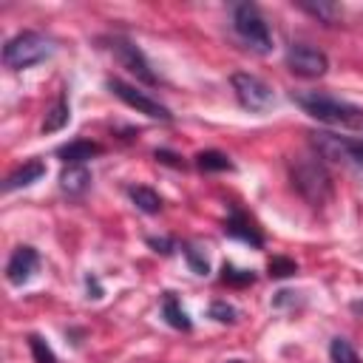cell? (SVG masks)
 Segmentation results:
<instances>
[{
	"instance_id": "6da1fadb",
	"label": "cell",
	"mask_w": 363,
	"mask_h": 363,
	"mask_svg": "<svg viewBox=\"0 0 363 363\" xmlns=\"http://www.w3.org/2000/svg\"><path fill=\"white\" fill-rule=\"evenodd\" d=\"M292 102L312 119L323 122V125H335V128H363V108L329 96V94H318V91H295Z\"/></svg>"
},
{
	"instance_id": "7a4b0ae2",
	"label": "cell",
	"mask_w": 363,
	"mask_h": 363,
	"mask_svg": "<svg viewBox=\"0 0 363 363\" xmlns=\"http://www.w3.org/2000/svg\"><path fill=\"white\" fill-rule=\"evenodd\" d=\"M289 176H292V187L312 204V207H323L332 199V176L326 170V164L318 156H303L295 159L289 164Z\"/></svg>"
},
{
	"instance_id": "3957f363",
	"label": "cell",
	"mask_w": 363,
	"mask_h": 363,
	"mask_svg": "<svg viewBox=\"0 0 363 363\" xmlns=\"http://www.w3.org/2000/svg\"><path fill=\"white\" fill-rule=\"evenodd\" d=\"M51 51H54V43L45 34H40V31H23V34H17V37H11L6 43L3 62L9 68L20 71V68H31V65L43 62L45 57H51Z\"/></svg>"
},
{
	"instance_id": "277c9868",
	"label": "cell",
	"mask_w": 363,
	"mask_h": 363,
	"mask_svg": "<svg viewBox=\"0 0 363 363\" xmlns=\"http://www.w3.org/2000/svg\"><path fill=\"white\" fill-rule=\"evenodd\" d=\"M233 28L235 34L258 54H267L272 48V34H269V26L267 20L261 17V11L252 6V3H238L233 9Z\"/></svg>"
},
{
	"instance_id": "5b68a950",
	"label": "cell",
	"mask_w": 363,
	"mask_h": 363,
	"mask_svg": "<svg viewBox=\"0 0 363 363\" xmlns=\"http://www.w3.org/2000/svg\"><path fill=\"white\" fill-rule=\"evenodd\" d=\"M230 82H233V91H235V99L241 102V108H247V111H252V113H261V111H269V108L275 105L272 88H269L261 77L238 71V74H233Z\"/></svg>"
},
{
	"instance_id": "8992f818",
	"label": "cell",
	"mask_w": 363,
	"mask_h": 363,
	"mask_svg": "<svg viewBox=\"0 0 363 363\" xmlns=\"http://www.w3.org/2000/svg\"><path fill=\"white\" fill-rule=\"evenodd\" d=\"M286 60V68L298 77H306V79H315V77H323L329 71V57L315 48V45H306V43H292L284 54Z\"/></svg>"
},
{
	"instance_id": "52a82bcc",
	"label": "cell",
	"mask_w": 363,
	"mask_h": 363,
	"mask_svg": "<svg viewBox=\"0 0 363 363\" xmlns=\"http://www.w3.org/2000/svg\"><path fill=\"white\" fill-rule=\"evenodd\" d=\"M108 88H111L125 105L136 108L139 113H145V116H150V119H159V122H173L170 108H164L159 99L147 96L145 91H139V88H133V85H128V82H122V79H116V77L108 79Z\"/></svg>"
},
{
	"instance_id": "ba28073f",
	"label": "cell",
	"mask_w": 363,
	"mask_h": 363,
	"mask_svg": "<svg viewBox=\"0 0 363 363\" xmlns=\"http://www.w3.org/2000/svg\"><path fill=\"white\" fill-rule=\"evenodd\" d=\"M111 51L116 54V60H119L139 82L156 85V74H153L147 57L142 54V48H139L136 43H130V40H125V37H113V40H111Z\"/></svg>"
},
{
	"instance_id": "9c48e42d",
	"label": "cell",
	"mask_w": 363,
	"mask_h": 363,
	"mask_svg": "<svg viewBox=\"0 0 363 363\" xmlns=\"http://www.w3.org/2000/svg\"><path fill=\"white\" fill-rule=\"evenodd\" d=\"M37 267H40L37 250H34V247H17V250L11 252V258H9V264H6V278H9L14 286H20V284L31 281V275L37 272Z\"/></svg>"
},
{
	"instance_id": "30bf717a",
	"label": "cell",
	"mask_w": 363,
	"mask_h": 363,
	"mask_svg": "<svg viewBox=\"0 0 363 363\" xmlns=\"http://www.w3.org/2000/svg\"><path fill=\"white\" fill-rule=\"evenodd\" d=\"M99 153H102V145L88 142V139L68 142V145H62V147L57 150V156H60L65 164H82V162H88V159H94V156H99Z\"/></svg>"
},
{
	"instance_id": "8fae6325",
	"label": "cell",
	"mask_w": 363,
	"mask_h": 363,
	"mask_svg": "<svg viewBox=\"0 0 363 363\" xmlns=\"http://www.w3.org/2000/svg\"><path fill=\"white\" fill-rule=\"evenodd\" d=\"M45 176V164L43 162H26L23 167H17L9 179H6V184H3V190L6 193H11V190H17V187H28V184H34L37 179H43Z\"/></svg>"
},
{
	"instance_id": "7c38bea8",
	"label": "cell",
	"mask_w": 363,
	"mask_h": 363,
	"mask_svg": "<svg viewBox=\"0 0 363 363\" xmlns=\"http://www.w3.org/2000/svg\"><path fill=\"white\" fill-rule=\"evenodd\" d=\"M224 233L233 235V238H241V241H247V244H252V247H264L261 233H258L241 213H233V216L224 221Z\"/></svg>"
},
{
	"instance_id": "4fadbf2b",
	"label": "cell",
	"mask_w": 363,
	"mask_h": 363,
	"mask_svg": "<svg viewBox=\"0 0 363 363\" xmlns=\"http://www.w3.org/2000/svg\"><path fill=\"white\" fill-rule=\"evenodd\" d=\"M88 184H91V173H88L82 164H68V167L60 173V187H62L68 196L85 193Z\"/></svg>"
},
{
	"instance_id": "5bb4252c",
	"label": "cell",
	"mask_w": 363,
	"mask_h": 363,
	"mask_svg": "<svg viewBox=\"0 0 363 363\" xmlns=\"http://www.w3.org/2000/svg\"><path fill=\"white\" fill-rule=\"evenodd\" d=\"M162 312H164V318H167V323H170L173 329H182V332H190V329H193L187 312L182 309V303H179V298H176L173 292L164 295V301H162Z\"/></svg>"
},
{
	"instance_id": "9a60e30c",
	"label": "cell",
	"mask_w": 363,
	"mask_h": 363,
	"mask_svg": "<svg viewBox=\"0 0 363 363\" xmlns=\"http://www.w3.org/2000/svg\"><path fill=\"white\" fill-rule=\"evenodd\" d=\"M128 196H130V201H133L142 213H159V210H162V196H159L156 190L145 187V184L128 187Z\"/></svg>"
},
{
	"instance_id": "2e32d148",
	"label": "cell",
	"mask_w": 363,
	"mask_h": 363,
	"mask_svg": "<svg viewBox=\"0 0 363 363\" xmlns=\"http://www.w3.org/2000/svg\"><path fill=\"white\" fill-rule=\"evenodd\" d=\"M298 6H301L303 11H309L312 17H318L320 23H326V26H335L337 17H340V9H337L335 3H326V0H318V3H312V0H301Z\"/></svg>"
},
{
	"instance_id": "e0dca14e",
	"label": "cell",
	"mask_w": 363,
	"mask_h": 363,
	"mask_svg": "<svg viewBox=\"0 0 363 363\" xmlns=\"http://www.w3.org/2000/svg\"><path fill=\"white\" fill-rule=\"evenodd\" d=\"M68 116H71V108H68V99L65 96H60L57 102H54V108L45 113V122H43V130L45 133H54V130H60V128H65L68 125Z\"/></svg>"
},
{
	"instance_id": "ac0fdd59",
	"label": "cell",
	"mask_w": 363,
	"mask_h": 363,
	"mask_svg": "<svg viewBox=\"0 0 363 363\" xmlns=\"http://www.w3.org/2000/svg\"><path fill=\"white\" fill-rule=\"evenodd\" d=\"M196 167L199 170H233V162H230V156L227 153H221V150H201L199 156H196Z\"/></svg>"
},
{
	"instance_id": "d6986e66",
	"label": "cell",
	"mask_w": 363,
	"mask_h": 363,
	"mask_svg": "<svg viewBox=\"0 0 363 363\" xmlns=\"http://www.w3.org/2000/svg\"><path fill=\"white\" fill-rule=\"evenodd\" d=\"M329 357H332V363H360L354 346H352L346 337H332V343H329Z\"/></svg>"
},
{
	"instance_id": "ffe728a7",
	"label": "cell",
	"mask_w": 363,
	"mask_h": 363,
	"mask_svg": "<svg viewBox=\"0 0 363 363\" xmlns=\"http://www.w3.org/2000/svg\"><path fill=\"white\" fill-rule=\"evenodd\" d=\"M221 281L224 284H235V286H247V284L255 281V275H252V269H238L233 264H224L221 267Z\"/></svg>"
},
{
	"instance_id": "44dd1931",
	"label": "cell",
	"mask_w": 363,
	"mask_h": 363,
	"mask_svg": "<svg viewBox=\"0 0 363 363\" xmlns=\"http://www.w3.org/2000/svg\"><path fill=\"white\" fill-rule=\"evenodd\" d=\"M28 346H31V352H34V360H37V363H57V357H54L51 346H48L40 335H31V337H28Z\"/></svg>"
},
{
	"instance_id": "7402d4cb",
	"label": "cell",
	"mask_w": 363,
	"mask_h": 363,
	"mask_svg": "<svg viewBox=\"0 0 363 363\" xmlns=\"http://www.w3.org/2000/svg\"><path fill=\"white\" fill-rule=\"evenodd\" d=\"M184 255H187V264H190V269L196 272V275H207L210 272V264H207V255H201L199 252V247H184Z\"/></svg>"
},
{
	"instance_id": "603a6c76",
	"label": "cell",
	"mask_w": 363,
	"mask_h": 363,
	"mask_svg": "<svg viewBox=\"0 0 363 363\" xmlns=\"http://www.w3.org/2000/svg\"><path fill=\"white\" fill-rule=\"evenodd\" d=\"M267 269H269V275H272V278H286V275H295V272H298L295 261L281 258V255H275V258L267 264Z\"/></svg>"
},
{
	"instance_id": "cb8c5ba5",
	"label": "cell",
	"mask_w": 363,
	"mask_h": 363,
	"mask_svg": "<svg viewBox=\"0 0 363 363\" xmlns=\"http://www.w3.org/2000/svg\"><path fill=\"white\" fill-rule=\"evenodd\" d=\"M210 318H216L218 323H235L238 312H235L230 303H224V301H216V303L210 306Z\"/></svg>"
},
{
	"instance_id": "d4e9b609",
	"label": "cell",
	"mask_w": 363,
	"mask_h": 363,
	"mask_svg": "<svg viewBox=\"0 0 363 363\" xmlns=\"http://www.w3.org/2000/svg\"><path fill=\"white\" fill-rule=\"evenodd\" d=\"M150 247H156V252H170V241L167 238H147Z\"/></svg>"
},
{
	"instance_id": "484cf974",
	"label": "cell",
	"mask_w": 363,
	"mask_h": 363,
	"mask_svg": "<svg viewBox=\"0 0 363 363\" xmlns=\"http://www.w3.org/2000/svg\"><path fill=\"white\" fill-rule=\"evenodd\" d=\"M156 159H162V162H167V164L182 167V162H176V156H173V153H167V150H156Z\"/></svg>"
}]
</instances>
